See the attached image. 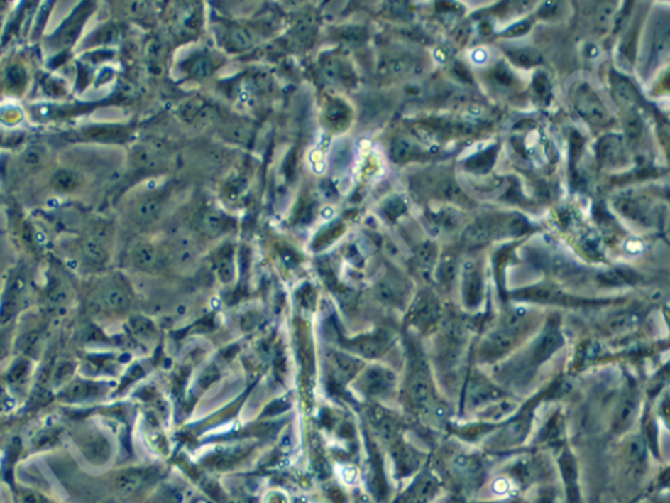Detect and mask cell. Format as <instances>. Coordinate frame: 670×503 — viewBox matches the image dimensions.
I'll return each instance as SVG.
<instances>
[{
  "instance_id": "obj_1",
  "label": "cell",
  "mask_w": 670,
  "mask_h": 503,
  "mask_svg": "<svg viewBox=\"0 0 670 503\" xmlns=\"http://www.w3.org/2000/svg\"><path fill=\"white\" fill-rule=\"evenodd\" d=\"M572 99L578 113L588 121L595 125H601L609 119V113L588 84H575Z\"/></svg>"
},
{
  "instance_id": "obj_2",
  "label": "cell",
  "mask_w": 670,
  "mask_h": 503,
  "mask_svg": "<svg viewBox=\"0 0 670 503\" xmlns=\"http://www.w3.org/2000/svg\"><path fill=\"white\" fill-rule=\"evenodd\" d=\"M561 344H563V337H561L559 321L553 318L549 320L544 333L534 345V349L532 352V362L534 364H541L542 362L547 361L554 352L561 347Z\"/></svg>"
},
{
  "instance_id": "obj_3",
  "label": "cell",
  "mask_w": 670,
  "mask_h": 503,
  "mask_svg": "<svg viewBox=\"0 0 670 503\" xmlns=\"http://www.w3.org/2000/svg\"><path fill=\"white\" fill-rule=\"evenodd\" d=\"M94 303L101 310L122 312L130 305V293L121 283H108L99 291Z\"/></svg>"
},
{
  "instance_id": "obj_4",
  "label": "cell",
  "mask_w": 670,
  "mask_h": 503,
  "mask_svg": "<svg viewBox=\"0 0 670 503\" xmlns=\"http://www.w3.org/2000/svg\"><path fill=\"white\" fill-rule=\"evenodd\" d=\"M409 397L411 403L420 411H427L434 404V388L428 379L427 374L423 369H417L409 383Z\"/></svg>"
},
{
  "instance_id": "obj_5",
  "label": "cell",
  "mask_w": 670,
  "mask_h": 503,
  "mask_svg": "<svg viewBox=\"0 0 670 503\" xmlns=\"http://www.w3.org/2000/svg\"><path fill=\"white\" fill-rule=\"evenodd\" d=\"M439 315H440V308L435 298L429 293H424L419 296L417 302L412 305L411 321L417 327L428 329L435 324L439 319Z\"/></svg>"
},
{
  "instance_id": "obj_6",
  "label": "cell",
  "mask_w": 670,
  "mask_h": 503,
  "mask_svg": "<svg viewBox=\"0 0 670 503\" xmlns=\"http://www.w3.org/2000/svg\"><path fill=\"white\" fill-rule=\"evenodd\" d=\"M393 384V374L383 367H372L361 377V388L370 396L385 394Z\"/></svg>"
},
{
  "instance_id": "obj_7",
  "label": "cell",
  "mask_w": 670,
  "mask_h": 503,
  "mask_svg": "<svg viewBox=\"0 0 670 503\" xmlns=\"http://www.w3.org/2000/svg\"><path fill=\"white\" fill-rule=\"evenodd\" d=\"M520 335L512 332L504 325H500L495 332L487 337L486 342L482 347V352L486 357H499L502 354H505L508 350H511L512 346L517 341Z\"/></svg>"
},
{
  "instance_id": "obj_8",
  "label": "cell",
  "mask_w": 670,
  "mask_h": 503,
  "mask_svg": "<svg viewBox=\"0 0 670 503\" xmlns=\"http://www.w3.org/2000/svg\"><path fill=\"white\" fill-rule=\"evenodd\" d=\"M131 261L135 268L144 271H153L163 264L159 249L150 243H139L131 252Z\"/></svg>"
},
{
  "instance_id": "obj_9",
  "label": "cell",
  "mask_w": 670,
  "mask_h": 503,
  "mask_svg": "<svg viewBox=\"0 0 670 503\" xmlns=\"http://www.w3.org/2000/svg\"><path fill=\"white\" fill-rule=\"evenodd\" d=\"M463 299L469 307H476L480 301L482 293V278L477 265L468 262L463 268Z\"/></svg>"
},
{
  "instance_id": "obj_10",
  "label": "cell",
  "mask_w": 670,
  "mask_h": 503,
  "mask_svg": "<svg viewBox=\"0 0 670 503\" xmlns=\"http://www.w3.org/2000/svg\"><path fill=\"white\" fill-rule=\"evenodd\" d=\"M229 226H231V220H228L218 211L206 210L202 212L201 218H199V227L203 234H206L209 237L224 235Z\"/></svg>"
},
{
  "instance_id": "obj_11",
  "label": "cell",
  "mask_w": 670,
  "mask_h": 503,
  "mask_svg": "<svg viewBox=\"0 0 670 503\" xmlns=\"http://www.w3.org/2000/svg\"><path fill=\"white\" fill-rule=\"evenodd\" d=\"M134 159L138 167L153 169V168H159L160 166L164 164L165 152H164V148L160 147V146L147 144V146H142V147L136 148Z\"/></svg>"
},
{
  "instance_id": "obj_12",
  "label": "cell",
  "mask_w": 670,
  "mask_h": 503,
  "mask_svg": "<svg viewBox=\"0 0 670 503\" xmlns=\"http://www.w3.org/2000/svg\"><path fill=\"white\" fill-rule=\"evenodd\" d=\"M163 211V202L160 197H145L135 207V218L142 223H151L159 218Z\"/></svg>"
},
{
  "instance_id": "obj_13",
  "label": "cell",
  "mask_w": 670,
  "mask_h": 503,
  "mask_svg": "<svg viewBox=\"0 0 670 503\" xmlns=\"http://www.w3.org/2000/svg\"><path fill=\"white\" fill-rule=\"evenodd\" d=\"M559 461H561V473L569 489V502L576 503L578 502V489H576L578 470H576L575 459L570 453H564L561 455Z\"/></svg>"
},
{
  "instance_id": "obj_14",
  "label": "cell",
  "mask_w": 670,
  "mask_h": 503,
  "mask_svg": "<svg viewBox=\"0 0 670 503\" xmlns=\"http://www.w3.org/2000/svg\"><path fill=\"white\" fill-rule=\"evenodd\" d=\"M226 41L232 50H248L257 42V36L249 28L236 26L226 33Z\"/></svg>"
},
{
  "instance_id": "obj_15",
  "label": "cell",
  "mask_w": 670,
  "mask_h": 503,
  "mask_svg": "<svg viewBox=\"0 0 670 503\" xmlns=\"http://www.w3.org/2000/svg\"><path fill=\"white\" fill-rule=\"evenodd\" d=\"M520 298L525 299V301H530V302L538 303H558L566 301V296H563L561 293H558L555 288L549 287V286L532 287L529 290L522 291V293L520 295Z\"/></svg>"
},
{
  "instance_id": "obj_16",
  "label": "cell",
  "mask_w": 670,
  "mask_h": 503,
  "mask_svg": "<svg viewBox=\"0 0 670 503\" xmlns=\"http://www.w3.org/2000/svg\"><path fill=\"white\" fill-rule=\"evenodd\" d=\"M370 421L376 426L377 431L385 440H394L398 434V425L385 411L375 409L370 414Z\"/></svg>"
},
{
  "instance_id": "obj_17",
  "label": "cell",
  "mask_w": 670,
  "mask_h": 503,
  "mask_svg": "<svg viewBox=\"0 0 670 503\" xmlns=\"http://www.w3.org/2000/svg\"><path fill=\"white\" fill-rule=\"evenodd\" d=\"M406 288L403 282L397 278H386L378 286L380 298L388 303H400L403 299Z\"/></svg>"
},
{
  "instance_id": "obj_18",
  "label": "cell",
  "mask_w": 670,
  "mask_h": 503,
  "mask_svg": "<svg viewBox=\"0 0 670 503\" xmlns=\"http://www.w3.org/2000/svg\"><path fill=\"white\" fill-rule=\"evenodd\" d=\"M359 366H361L359 361L352 357L339 354V352L333 355V369L336 377H339L341 380H344V382L350 380L358 372Z\"/></svg>"
},
{
  "instance_id": "obj_19",
  "label": "cell",
  "mask_w": 670,
  "mask_h": 503,
  "mask_svg": "<svg viewBox=\"0 0 670 503\" xmlns=\"http://www.w3.org/2000/svg\"><path fill=\"white\" fill-rule=\"evenodd\" d=\"M635 408H637V400H635V396L634 394H628L620 405V409H618V413H617V417H615V421H614V430L615 431H623L625 428H627L631 422V419L634 417V413H635Z\"/></svg>"
},
{
  "instance_id": "obj_20",
  "label": "cell",
  "mask_w": 670,
  "mask_h": 503,
  "mask_svg": "<svg viewBox=\"0 0 670 503\" xmlns=\"http://www.w3.org/2000/svg\"><path fill=\"white\" fill-rule=\"evenodd\" d=\"M215 68V60L209 54H199L189 62V74L195 77H207Z\"/></svg>"
},
{
  "instance_id": "obj_21",
  "label": "cell",
  "mask_w": 670,
  "mask_h": 503,
  "mask_svg": "<svg viewBox=\"0 0 670 503\" xmlns=\"http://www.w3.org/2000/svg\"><path fill=\"white\" fill-rule=\"evenodd\" d=\"M386 341L383 337H372L361 340L356 345V350L367 358H377L385 352Z\"/></svg>"
},
{
  "instance_id": "obj_22",
  "label": "cell",
  "mask_w": 670,
  "mask_h": 503,
  "mask_svg": "<svg viewBox=\"0 0 670 503\" xmlns=\"http://www.w3.org/2000/svg\"><path fill=\"white\" fill-rule=\"evenodd\" d=\"M53 185L59 192H72L79 188L80 178L70 169H60L53 177Z\"/></svg>"
},
{
  "instance_id": "obj_23",
  "label": "cell",
  "mask_w": 670,
  "mask_h": 503,
  "mask_svg": "<svg viewBox=\"0 0 670 503\" xmlns=\"http://www.w3.org/2000/svg\"><path fill=\"white\" fill-rule=\"evenodd\" d=\"M84 256L89 262L100 265V264H104L106 261L108 253H106L105 245L101 242L100 239L91 237L89 240H87L84 244Z\"/></svg>"
},
{
  "instance_id": "obj_24",
  "label": "cell",
  "mask_w": 670,
  "mask_h": 503,
  "mask_svg": "<svg viewBox=\"0 0 670 503\" xmlns=\"http://www.w3.org/2000/svg\"><path fill=\"white\" fill-rule=\"evenodd\" d=\"M117 487L123 493H133L142 487L143 475L136 470H125L117 476Z\"/></svg>"
},
{
  "instance_id": "obj_25",
  "label": "cell",
  "mask_w": 670,
  "mask_h": 503,
  "mask_svg": "<svg viewBox=\"0 0 670 503\" xmlns=\"http://www.w3.org/2000/svg\"><path fill=\"white\" fill-rule=\"evenodd\" d=\"M457 261L453 254H445L437 269V279L441 285H451L456 277Z\"/></svg>"
},
{
  "instance_id": "obj_26",
  "label": "cell",
  "mask_w": 670,
  "mask_h": 503,
  "mask_svg": "<svg viewBox=\"0 0 670 503\" xmlns=\"http://www.w3.org/2000/svg\"><path fill=\"white\" fill-rule=\"evenodd\" d=\"M324 71L325 75L329 77L331 82H339V83L346 84V77H348V72H346V66L338 59L330 58L324 63Z\"/></svg>"
},
{
  "instance_id": "obj_27",
  "label": "cell",
  "mask_w": 670,
  "mask_h": 503,
  "mask_svg": "<svg viewBox=\"0 0 670 503\" xmlns=\"http://www.w3.org/2000/svg\"><path fill=\"white\" fill-rule=\"evenodd\" d=\"M499 394H500L495 389L494 386L478 382L476 384H473L471 389H470V397H471L470 400L473 403H486V401L491 400L493 397L499 396Z\"/></svg>"
},
{
  "instance_id": "obj_28",
  "label": "cell",
  "mask_w": 670,
  "mask_h": 503,
  "mask_svg": "<svg viewBox=\"0 0 670 503\" xmlns=\"http://www.w3.org/2000/svg\"><path fill=\"white\" fill-rule=\"evenodd\" d=\"M628 460L631 463V465H634L637 470H640V467L644 465L645 445L644 442L640 438H635L630 442Z\"/></svg>"
},
{
  "instance_id": "obj_29",
  "label": "cell",
  "mask_w": 670,
  "mask_h": 503,
  "mask_svg": "<svg viewBox=\"0 0 670 503\" xmlns=\"http://www.w3.org/2000/svg\"><path fill=\"white\" fill-rule=\"evenodd\" d=\"M417 153L415 146L406 139H397L392 146V156L397 161H405L410 159Z\"/></svg>"
},
{
  "instance_id": "obj_30",
  "label": "cell",
  "mask_w": 670,
  "mask_h": 503,
  "mask_svg": "<svg viewBox=\"0 0 670 503\" xmlns=\"http://www.w3.org/2000/svg\"><path fill=\"white\" fill-rule=\"evenodd\" d=\"M325 117L329 121V124L339 125V124H344L348 116H347L346 107L338 101V102H331L330 105H327Z\"/></svg>"
},
{
  "instance_id": "obj_31",
  "label": "cell",
  "mask_w": 670,
  "mask_h": 503,
  "mask_svg": "<svg viewBox=\"0 0 670 503\" xmlns=\"http://www.w3.org/2000/svg\"><path fill=\"white\" fill-rule=\"evenodd\" d=\"M130 327L135 335L141 338H151L155 333V328L150 320L144 318H134L130 323Z\"/></svg>"
},
{
  "instance_id": "obj_32",
  "label": "cell",
  "mask_w": 670,
  "mask_h": 503,
  "mask_svg": "<svg viewBox=\"0 0 670 503\" xmlns=\"http://www.w3.org/2000/svg\"><path fill=\"white\" fill-rule=\"evenodd\" d=\"M637 321V318L635 316V313H627V315H623V316L613 319L610 324H609V328L612 329L613 332H622V330H626L628 328L634 327Z\"/></svg>"
},
{
  "instance_id": "obj_33",
  "label": "cell",
  "mask_w": 670,
  "mask_h": 503,
  "mask_svg": "<svg viewBox=\"0 0 670 503\" xmlns=\"http://www.w3.org/2000/svg\"><path fill=\"white\" fill-rule=\"evenodd\" d=\"M436 259L435 247L431 243L423 244L418 252V260L420 265L429 268Z\"/></svg>"
},
{
  "instance_id": "obj_34",
  "label": "cell",
  "mask_w": 670,
  "mask_h": 503,
  "mask_svg": "<svg viewBox=\"0 0 670 503\" xmlns=\"http://www.w3.org/2000/svg\"><path fill=\"white\" fill-rule=\"evenodd\" d=\"M614 87H615L617 97L620 99L622 104H628V105H632V104H634V101H635V93L632 91L630 83L620 82V83L615 84Z\"/></svg>"
},
{
  "instance_id": "obj_35",
  "label": "cell",
  "mask_w": 670,
  "mask_h": 503,
  "mask_svg": "<svg viewBox=\"0 0 670 503\" xmlns=\"http://www.w3.org/2000/svg\"><path fill=\"white\" fill-rule=\"evenodd\" d=\"M42 158H43V151L37 148V147H31L26 150V153L23 155V163L26 164V167L32 168L37 167L40 163L42 161Z\"/></svg>"
},
{
  "instance_id": "obj_36",
  "label": "cell",
  "mask_w": 670,
  "mask_h": 503,
  "mask_svg": "<svg viewBox=\"0 0 670 503\" xmlns=\"http://www.w3.org/2000/svg\"><path fill=\"white\" fill-rule=\"evenodd\" d=\"M218 271L221 279L226 281V282L234 277V265H232L231 256H226V254L219 260Z\"/></svg>"
},
{
  "instance_id": "obj_37",
  "label": "cell",
  "mask_w": 670,
  "mask_h": 503,
  "mask_svg": "<svg viewBox=\"0 0 670 503\" xmlns=\"http://www.w3.org/2000/svg\"><path fill=\"white\" fill-rule=\"evenodd\" d=\"M515 59L522 66H532L539 60V55L532 50H519L515 51Z\"/></svg>"
},
{
  "instance_id": "obj_38",
  "label": "cell",
  "mask_w": 670,
  "mask_h": 503,
  "mask_svg": "<svg viewBox=\"0 0 670 503\" xmlns=\"http://www.w3.org/2000/svg\"><path fill=\"white\" fill-rule=\"evenodd\" d=\"M601 151H603V159L606 160V161H609V163L615 161L617 158H620V146H617L615 143L608 142V144L603 146Z\"/></svg>"
},
{
  "instance_id": "obj_39",
  "label": "cell",
  "mask_w": 670,
  "mask_h": 503,
  "mask_svg": "<svg viewBox=\"0 0 670 503\" xmlns=\"http://www.w3.org/2000/svg\"><path fill=\"white\" fill-rule=\"evenodd\" d=\"M93 386H89L88 383H77L70 389V397H88L92 392Z\"/></svg>"
},
{
  "instance_id": "obj_40",
  "label": "cell",
  "mask_w": 670,
  "mask_h": 503,
  "mask_svg": "<svg viewBox=\"0 0 670 503\" xmlns=\"http://www.w3.org/2000/svg\"><path fill=\"white\" fill-rule=\"evenodd\" d=\"M26 371H28V364L24 361H20L13 366V369L9 372V377H11L12 382H17L21 377H26Z\"/></svg>"
},
{
  "instance_id": "obj_41",
  "label": "cell",
  "mask_w": 670,
  "mask_h": 503,
  "mask_svg": "<svg viewBox=\"0 0 670 503\" xmlns=\"http://www.w3.org/2000/svg\"><path fill=\"white\" fill-rule=\"evenodd\" d=\"M216 375H218V371H216V369H211V372H209V369H206V371H204V374H203L201 377L202 386H209V384H211V383H212V382L216 379Z\"/></svg>"
},
{
  "instance_id": "obj_42",
  "label": "cell",
  "mask_w": 670,
  "mask_h": 503,
  "mask_svg": "<svg viewBox=\"0 0 670 503\" xmlns=\"http://www.w3.org/2000/svg\"><path fill=\"white\" fill-rule=\"evenodd\" d=\"M7 350V335L4 330H0V357Z\"/></svg>"
},
{
  "instance_id": "obj_43",
  "label": "cell",
  "mask_w": 670,
  "mask_h": 503,
  "mask_svg": "<svg viewBox=\"0 0 670 503\" xmlns=\"http://www.w3.org/2000/svg\"><path fill=\"white\" fill-rule=\"evenodd\" d=\"M538 503H553V494H550V493L544 494Z\"/></svg>"
}]
</instances>
